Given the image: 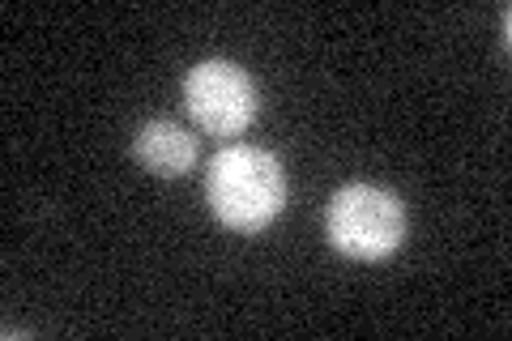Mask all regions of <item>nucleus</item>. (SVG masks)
Segmentation results:
<instances>
[{
  "label": "nucleus",
  "instance_id": "f03ea898",
  "mask_svg": "<svg viewBox=\"0 0 512 341\" xmlns=\"http://www.w3.org/2000/svg\"><path fill=\"white\" fill-rule=\"evenodd\" d=\"M325 235L350 261H384L406 239V209L389 188L346 184L329 201Z\"/></svg>",
  "mask_w": 512,
  "mask_h": 341
},
{
  "label": "nucleus",
  "instance_id": "20e7f679",
  "mask_svg": "<svg viewBox=\"0 0 512 341\" xmlns=\"http://www.w3.org/2000/svg\"><path fill=\"white\" fill-rule=\"evenodd\" d=\"M133 154L146 171L163 175V180H175V175L192 171V162H197V137L175 120H150L137 128Z\"/></svg>",
  "mask_w": 512,
  "mask_h": 341
},
{
  "label": "nucleus",
  "instance_id": "7ed1b4c3",
  "mask_svg": "<svg viewBox=\"0 0 512 341\" xmlns=\"http://www.w3.org/2000/svg\"><path fill=\"white\" fill-rule=\"evenodd\" d=\"M184 107L205 133L239 137L261 111V90L235 60H201L184 77Z\"/></svg>",
  "mask_w": 512,
  "mask_h": 341
},
{
  "label": "nucleus",
  "instance_id": "f257e3e1",
  "mask_svg": "<svg viewBox=\"0 0 512 341\" xmlns=\"http://www.w3.org/2000/svg\"><path fill=\"white\" fill-rule=\"evenodd\" d=\"M210 214L235 235H256L282 214L286 205V171L261 145H227L210 158L205 175Z\"/></svg>",
  "mask_w": 512,
  "mask_h": 341
}]
</instances>
